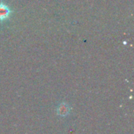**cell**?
Listing matches in <instances>:
<instances>
[{"mask_svg":"<svg viewBox=\"0 0 134 134\" xmlns=\"http://www.w3.org/2000/svg\"><path fill=\"white\" fill-rule=\"evenodd\" d=\"M9 9L3 5V4H0V20H4L5 18H7L9 16Z\"/></svg>","mask_w":134,"mask_h":134,"instance_id":"obj_1","label":"cell"}]
</instances>
